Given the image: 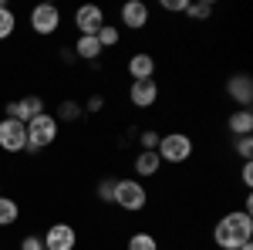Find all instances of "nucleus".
<instances>
[{
  "label": "nucleus",
  "mask_w": 253,
  "mask_h": 250,
  "mask_svg": "<svg viewBox=\"0 0 253 250\" xmlns=\"http://www.w3.org/2000/svg\"><path fill=\"white\" fill-rule=\"evenodd\" d=\"M250 237H253V220H250V213H243V210L223 213L213 227V244L219 250L243 247V244H250Z\"/></svg>",
  "instance_id": "1"
},
{
  "label": "nucleus",
  "mask_w": 253,
  "mask_h": 250,
  "mask_svg": "<svg viewBox=\"0 0 253 250\" xmlns=\"http://www.w3.org/2000/svg\"><path fill=\"white\" fill-rule=\"evenodd\" d=\"M193 135L189 132H179V129H175V132H166L162 135V139H159V159H162V162H169V166H182V162H189V159H193Z\"/></svg>",
  "instance_id": "2"
},
{
  "label": "nucleus",
  "mask_w": 253,
  "mask_h": 250,
  "mask_svg": "<svg viewBox=\"0 0 253 250\" xmlns=\"http://www.w3.org/2000/svg\"><path fill=\"white\" fill-rule=\"evenodd\" d=\"M54 142H58V118L51 112H44V115L27 122V152H44Z\"/></svg>",
  "instance_id": "3"
},
{
  "label": "nucleus",
  "mask_w": 253,
  "mask_h": 250,
  "mask_svg": "<svg viewBox=\"0 0 253 250\" xmlns=\"http://www.w3.org/2000/svg\"><path fill=\"white\" fill-rule=\"evenodd\" d=\"M112 203L125 213H138V210H145V203H149V190L138 179H115V200Z\"/></svg>",
  "instance_id": "4"
},
{
  "label": "nucleus",
  "mask_w": 253,
  "mask_h": 250,
  "mask_svg": "<svg viewBox=\"0 0 253 250\" xmlns=\"http://www.w3.org/2000/svg\"><path fill=\"white\" fill-rule=\"evenodd\" d=\"M0 149L3 152H27V125L17 118H0Z\"/></svg>",
  "instance_id": "5"
},
{
  "label": "nucleus",
  "mask_w": 253,
  "mask_h": 250,
  "mask_svg": "<svg viewBox=\"0 0 253 250\" xmlns=\"http://www.w3.org/2000/svg\"><path fill=\"white\" fill-rule=\"evenodd\" d=\"M105 24H108V20H105V10H101L98 3H81L78 10H75V27H78V38H95Z\"/></svg>",
  "instance_id": "6"
},
{
  "label": "nucleus",
  "mask_w": 253,
  "mask_h": 250,
  "mask_svg": "<svg viewBox=\"0 0 253 250\" xmlns=\"http://www.w3.org/2000/svg\"><path fill=\"white\" fill-rule=\"evenodd\" d=\"M61 27V10L54 3H38L34 10H31V31L41 34V38H51V34H58Z\"/></svg>",
  "instance_id": "7"
},
{
  "label": "nucleus",
  "mask_w": 253,
  "mask_h": 250,
  "mask_svg": "<svg viewBox=\"0 0 253 250\" xmlns=\"http://www.w3.org/2000/svg\"><path fill=\"white\" fill-rule=\"evenodd\" d=\"M41 240H44V250H75L78 247V230L71 223H51Z\"/></svg>",
  "instance_id": "8"
},
{
  "label": "nucleus",
  "mask_w": 253,
  "mask_h": 250,
  "mask_svg": "<svg viewBox=\"0 0 253 250\" xmlns=\"http://www.w3.org/2000/svg\"><path fill=\"white\" fill-rule=\"evenodd\" d=\"M118 17H122V27H128V31H142V27H149L152 10H149L145 0H125L122 10H118Z\"/></svg>",
  "instance_id": "9"
},
{
  "label": "nucleus",
  "mask_w": 253,
  "mask_h": 250,
  "mask_svg": "<svg viewBox=\"0 0 253 250\" xmlns=\"http://www.w3.org/2000/svg\"><path fill=\"white\" fill-rule=\"evenodd\" d=\"M38 115H44V98L41 95H24V98H17V101H10L7 105V118H17V122H31V118H38Z\"/></svg>",
  "instance_id": "10"
},
{
  "label": "nucleus",
  "mask_w": 253,
  "mask_h": 250,
  "mask_svg": "<svg viewBox=\"0 0 253 250\" xmlns=\"http://www.w3.org/2000/svg\"><path fill=\"white\" fill-rule=\"evenodd\" d=\"M128 101L135 105L138 112H149V108H156L159 101V81H132V88H128Z\"/></svg>",
  "instance_id": "11"
},
{
  "label": "nucleus",
  "mask_w": 253,
  "mask_h": 250,
  "mask_svg": "<svg viewBox=\"0 0 253 250\" xmlns=\"http://www.w3.org/2000/svg\"><path fill=\"white\" fill-rule=\"evenodd\" d=\"M156 54L152 51H138V54H132L128 58V64H125V71H128V78L132 81H152L156 78Z\"/></svg>",
  "instance_id": "12"
},
{
  "label": "nucleus",
  "mask_w": 253,
  "mask_h": 250,
  "mask_svg": "<svg viewBox=\"0 0 253 250\" xmlns=\"http://www.w3.org/2000/svg\"><path fill=\"white\" fill-rule=\"evenodd\" d=\"M226 95L233 98L240 108H250L253 105V78L250 75H230V81H226Z\"/></svg>",
  "instance_id": "13"
},
{
  "label": "nucleus",
  "mask_w": 253,
  "mask_h": 250,
  "mask_svg": "<svg viewBox=\"0 0 253 250\" xmlns=\"http://www.w3.org/2000/svg\"><path fill=\"white\" fill-rule=\"evenodd\" d=\"M226 129H230V135H253V112L250 108H236V112H230V118H226Z\"/></svg>",
  "instance_id": "14"
},
{
  "label": "nucleus",
  "mask_w": 253,
  "mask_h": 250,
  "mask_svg": "<svg viewBox=\"0 0 253 250\" xmlns=\"http://www.w3.org/2000/svg\"><path fill=\"white\" fill-rule=\"evenodd\" d=\"M101 54H105V51H101L98 38H78V41H75V58L91 61V64H95V61L101 58Z\"/></svg>",
  "instance_id": "15"
},
{
  "label": "nucleus",
  "mask_w": 253,
  "mask_h": 250,
  "mask_svg": "<svg viewBox=\"0 0 253 250\" xmlns=\"http://www.w3.org/2000/svg\"><path fill=\"white\" fill-rule=\"evenodd\" d=\"M132 169H135V176H156L162 169V159H159V152H138Z\"/></svg>",
  "instance_id": "16"
},
{
  "label": "nucleus",
  "mask_w": 253,
  "mask_h": 250,
  "mask_svg": "<svg viewBox=\"0 0 253 250\" xmlns=\"http://www.w3.org/2000/svg\"><path fill=\"white\" fill-rule=\"evenodd\" d=\"M125 250H159V240H156V233L138 230V233H132V237L125 240Z\"/></svg>",
  "instance_id": "17"
},
{
  "label": "nucleus",
  "mask_w": 253,
  "mask_h": 250,
  "mask_svg": "<svg viewBox=\"0 0 253 250\" xmlns=\"http://www.w3.org/2000/svg\"><path fill=\"white\" fill-rule=\"evenodd\" d=\"M17 220H20L17 200H7V196H0V227H10V223H17Z\"/></svg>",
  "instance_id": "18"
},
{
  "label": "nucleus",
  "mask_w": 253,
  "mask_h": 250,
  "mask_svg": "<svg viewBox=\"0 0 253 250\" xmlns=\"http://www.w3.org/2000/svg\"><path fill=\"white\" fill-rule=\"evenodd\" d=\"M54 118H58V125H61V122H78V118H81V105L75 101V98H64V101L58 105V115H54Z\"/></svg>",
  "instance_id": "19"
},
{
  "label": "nucleus",
  "mask_w": 253,
  "mask_h": 250,
  "mask_svg": "<svg viewBox=\"0 0 253 250\" xmlns=\"http://www.w3.org/2000/svg\"><path fill=\"white\" fill-rule=\"evenodd\" d=\"M98 44H101V51H108V48H118V41H122V31H118L115 24H105L101 31L95 34Z\"/></svg>",
  "instance_id": "20"
},
{
  "label": "nucleus",
  "mask_w": 253,
  "mask_h": 250,
  "mask_svg": "<svg viewBox=\"0 0 253 250\" xmlns=\"http://www.w3.org/2000/svg\"><path fill=\"white\" fill-rule=\"evenodd\" d=\"M14 27H17V14L7 7V3H0V41H7L14 34Z\"/></svg>",
  "instance_id": "21"
},
{
  "label": "nucleus",
  "mask_w": 253,
  "mask_h": 250,
  "mask_svg": "<svg viewBox=\"0 0 253 250\" xmlns=\"http://www.w3.org/2000/svg\"><path fill=\"white\" fill-rule=\"evenodd\" d=\"M95 196H98V203H112L115 200V179L112 176H101L98 186H95Z\"/></svg>",
  "instance_id": "22"
},
{
  "label": "nucleus",
  "mask_w": 253,
  "mask_h": 250,
  "mask_svg": "<svg viewBox=\"0 0 253 250\" xmlns=\"http://www.w3.org/2000/svg\"><path fill=\"white\" fill-rule=\"evenodd\" d=\"M193 20H210L213 17V3L210 0H196V3H189V10H186Z\"/></svg>",
  "instance_id": "23"
},
{
  "label": "nucleus",
  "mask_w": 253,
  "mask_h": 250,
  "mask_svg": "<svg viewBox=\"0 0 253 250\" xmlns=\"http://www.w3.org/2000/svg\"><path fill=\"white\" fill-rule=\"evenodd\" d=\"M159 139H162V132H156V129H145V132L138 135L142 152H156V149H159Z\"/></svg>",
  "instance_id": "24"
},
{
  "label": "nucleus",
  "mask_w": 253,
  "mask_h": 250,
  "mask_svg": "<svg viewBox=\"0 0 253 250\" xmlns=\"http://www.w3.org/2000/svg\"><path fill=\"white\" fill-rule=\"evenodd\" d=\"M236 155H240L243 162H250V155H253V135H240V139H236Z\"/></svg>",
  "instance_id": "25"
},
{
  "label": "nucleus",
  "mask_w": 253,
  "mask_h": 250,
  "mask_svg": "<svg viewBox=\"0 0 253 250\" xmlns=\"http://www.w3.org/2000/svg\"><path fill=\"white\" fill-rule=\"evenodd\" d=\"M20 250H44V240H41L38 233H27V237L20 240Z\"/></svg>",
  "instance_id": "26"
},
{
  "label": "nucleus",
  "mask_w": 253,
  "mask_h": 250,
  "mask_svg": "<svg viewBox=\"0 0 253 250\" xmlns=\"http://www.w3.org/2000/svg\"><path fill=\"white\" fill-rule=\"evenodd\" d=\"M162 7H166L169 14H186V10H189V0H162Z\"/></svg>",
  "instance_id": "27"
},
{
  "label": "nucleus",
  "mask_w": 253,
  "mask_h": 250,
  "mask_svg": "<svg viewBox=\"0 0 253 250\" xmlns=\"http://www.w3.org/2000/svg\"><path fill=\"white\" fill-rule=\"evenodd\" d=\"M101 108H105V98H101V95H91L88 101H84V108H81V112H91V115H98Z\"/></svg>",
  "instance_id": "28"
},
{
  "label": "nucleus",
  "mask_w": 253,
  "mask_h": 250,
  "mask_svg": "<svg viewBox=\"0 0 253 250\" xmlns=\"http://www.w3.org/2000/svg\"><path fill=\"white\" fill-rule=\"evenodd\" d=\"M240 183H243V190L253 186V162H243V166H240Z\"/></svg>",
  "instance_id": "29"
},
{
  "label": "nucleus",
  "mask_w": 253,
  "mask_h": 250,
  "mask_svg": "<svg viewBox=\"0 0 253 250\" xmlns=\"http://www.w3.org/2000/svg\"><path fill=\"white\" fill-rule=\"evenodd\" d=\"M236 250H253V244H243V247H236Z\"/></svg>",
  "instance_id": "30"
},
{
  "label": "nucleus",
  "mask_w": 253,
  "mask_h": 250,
  "mask_svg": "<svg viewBox=\"0 0 253 250\" xmlns=\"http://www.w3.org/2000/svg\"><path fill=\"white\" fill-rule=\"evenodd\" d=\"M0 190H3V186H0Z\"/></svg>",
  "instance_id": "31"
},
{
  "label": "nucleus",
  "mask_w": 253,
  "mask_h": 250,
  "mask_svg": "<svg viewBox=\"0 0 253 250\" xmlns=\"http://www.w3.org/2000/svg\"><path fill=\"white\" fill-rule=\"evenodd\" d=\"M159 250H162V247H159Z\"/></svg>",
  "instance_id": "32"
}]
</instances>
